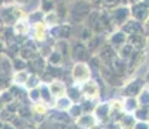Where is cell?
I'll list each match as a JSON object with an SVG mask.
<instances>
[{"label":"cell","instance_id":"cell-33","mask_svg":"<svg viewBox=\"0 0 149 129\" xmlns=\"http://www.w3.org/2000/svg\"><path fill=\"white\" fill-rule=\"evenodd\" d=\"M43 80H40L39 75H35V74H31L30 77H29L27 83L25 84V89L31 90V89H35V88H39V85L42 84Z\"/></svg>","mask_w":149,"mask_h":129},{"label":"cell","instance_id":"cell-44","mask_svg":"<svg viewBox=\"0 0 149 129\" xmlns=\"http://www.w3.org/2000/svg\"><path fill=\"white\" fill-rule=\"evenodd\" d=\"M92 129H107V127H105V124H96Z\"/></svg>","mask_w":149,"mask_h":129},{"label":"cell","instance_id":"cell-22","mask_svg":"<svg viewBox=\"0 0 149 129\" xmlns=\"http://www.w3.org/2000/svg\"><path fill=\"white\" fill-rule=\"evenodd\" d=\"M44 18H45V14L43 13L40 9L34 10V12L29 13L26 16V19L29 21V23L31 25V27L35 25H39V23H44Z\"/></svg>","mask_w":149,"mask_h":129},{"label":"cell","instance_id":"cell-47","mask_svg":"<svg viewBox=\"0 0 149 129\" xmlns=\"http://www.w3.org/2000/svg\"><path fill=\"white\" fill-rule=\"evenodd\" d=\"M87 1H90V3H91V4H92V3H93V1H96V0H87ZM99 1H100V3H101V0H99Z\"/></svg>","mask_w":149,"mask_h":129},{"label":"cell","instance_id":"cell-9","mask_svg":"<svg viewBox=\"0 0 149 129\" xmlns=\"http://www.w3.org/2000/svg\"><path fill=\"white\" fill-rule=\"evenodd\" d=\"M79 87H81L84 98L100 99V85L96 80L91 79V80H88V81H86L84 84L79 85Z\"/></svg>","mask_w":149,"mask_h":129},{"label":"cell","instance_id":"cell-42","mask_svg":"<svg viewBox=\"0 0 149 129\" xmlns=\"http://www.w3.org/2000/svg\"><path fill=\"white\" fill-rule=\"evenodd\" d=\"M126 5H132V4H136V3H140L143 0H123Z\"/></svg>","mask_w":149,"mask_h":129},{"label":"cell","instance_id":"cell-15","mask_svg":"<svg viewBox=\"0 0 149 129\" xmlns=\"http://www.w3.org/2000/svg\"><path fill=\"white\" fill-rule=\"evenodd\" d=\"M39 90H40V97H42V102L45 103L49 108H53L54 107V103H56V98L52 96L51 93V89H49V85L48 83L45 81H42V84L39 85Z\"/></svg>","mask_w":149,"mask_h":129},{"label":"cell","instance_id":"cell-32","mask_svg":"<svg viewBox=\"0 0 149 129\" xmlns=\"http://www.w3.org/2000/svg\"><path fill=\"white\" fill-rule=\"evenodd\" d=\"M135 119L137 121H141V123H149V108H145V107H140L135 111L134 114Z\"/></svg>","mask_w":149,"mask_h":129},{"label":"cell","instance_id":"cell-17","mask_svg":"<svg viewBox=\"0 0 149 129\" xmlns=\"http://www.w3.org/2000/svg\"><path fill=\"white\" fill-rule=\"evenodd\" d=\"M148 36L147 35H134L128 36V44H131L135 50H145L148 47Z\"/></svg>","mask_w":149,"mask_h":129},{"label":"cell","instance_id":"cell-28","mask_svg":"<svg viewBox=\"0 0 149 129\" xmlns=\"http://www.w3.org/2000/svg\"><path fill=\"white\" fill-rule=\"evenodd\" d=\"M62 59H64V56H62V54L60 53L56 48H54V50L51 53V56L47 58V62H48V65H49V66H53V67H60Z\"/></svg>","mask_w":149,"mask_h":129},{"label":"cell","instance_id":"cell-24","mask_svg":"<svg viewBox=\"0 0 149 129\" xmlns=\"http://www.w3.org/2000/svg\"><path fill=\"white\" fill-rule=\"evenodd\" d=\"M119 124H121L122 129H134L137 124V120L135 119L134 114H125L122 119L119 120Z\"/></svg>","mask_w":149,"mask_h":129},{"label":"cell","instance_id":"cell-12","mask_svg":"<svg viewBox=\"0 0 149 129\" xmlns=\"http://www.w3.org/2000/svg\"><path fill=\"white\" fill-rule=\"evenodd\" d=\"M127 41H128V36L126 35L125 32H123L121 28H118V30H114L113 32L109 35V38H108V43L117 52L121 49L122 47H125V45L127 44Z\"/></svg>","mask_w":149,"mask_h":129},{"label":"cell","instance_id":"cell-5","mask_svg":"<svg viewBox=\"0 0 149 129\" xmlns=\"http://www.w3.org/2000/svg\"><path fill=\"white\" fill-rule=\"evenodd\" d=\"M109 16H110L113 26L118 30V28H121L128 19H131L130 5H121V7L116 8V9H113V10H109Z\"/></svg>","mask_w":149,"mask_h":129},{"label":"cell","instance_id":"cell-11","mask_svg":"<svg viewBox=\"0 0 149 129\" xmlns=\"http://www.w3.org/2000/svg\"><path fill=\"white\" fill-rule=\"evenodd\" d=\"M121 30L126 34L127 36H134V35H145V27L144 23L136 21V19H128L125 25L121 27Z\"/></svg>","mask_w":149,"mask_h":129},{"label":"cell","instance_id":"cell-3","mask_svg":"<svg viewBox=\"0 0 149 129\" xmlns=\"http://www.w3.org/2000/svg\"><path fill=\"white\" fill-rule=\"evenodd\" d=\"M70 75L74 84L82 85L86 81L92 79V71H91L90 65L86 63V62H74Z\"/></svg>","mask_w":149,"mask_h":129},{"label":"cell","instance_id":"cell-18","mask_svg":"<svg viewBox=\"0 0 149 129\" xmlns=\"http://www.w3.org/2000/svg\"><path fill=\"white\" fill-rule=\"evenodd\" d=\"M66 97H69L73 103H81L83 99H84V96H83V93H82L81 87H79V85H77V84L68 85Z\"/></svg>","mask_w":149,"mask_h":129},{"label":"cell","instance_id":"cell-4","mask_svg":"<svg viewBox=\"0 0 149 129\" xmlns=\"http://www.w3.org/2000/svg\"><path fill=\"white\" fill-rule=\"evenodd\" d=\"M148 85L147 79L144 77H134L130 81H127L122 88V94L123 97H134V98H137L140 93L143 92L145 87Z\"/></svg>","mask_w":149,"mask_h":129},{"label":"cell","instance_id":"cell-14","mask_svg":"<svg viewBox=\"0 0 149 129\" xmlns=\"http://www.w3.org/2000/svg\"><path fill=\"white\" fill-rule=\"evenodd\" d=\"M49 85V89L52 96L56 99L62 98V97H66V92H68V85L64 83V80H60V79H54L52 81L48 83Z\"/></svg>","mask_w":149,"mask_h":129},{"label":"cell","instance_id":"cell-25","mask_svg":"<svg viewBox=\"0 0 149 129\" xmlns=\"http://www.w3.org/2000/svg\"><path fill=\"white\" fill-rule=\"evenodd\" d=\"M100 99H90V98H84L81 102V106L83 108V112L84 114H93L96 106L99 105Z\"/></svg>","mask_w":149,"mask_h":129},{"label":"cell","instance_id":"cell-43","mask_svg":"<svg viewBox=\"0 0 149 129\" xmlns=\"http://www.w3.org/2000/svg\"><path fill=\"white\" fill-rule=\"evenodd\" d=\"M144 27H145V35L149 38V18H148V21L144 23Z\"/></svg>","mask_w":149,"mask_h":129},{"label":"cell","instance_id":"cell-26","mask_svg":"<svg viewBox=\"0 0 149 129\" xmlns=\"http://www.w3.org/2000/svg\"><path fill=\"white\" fill-rule=\"evenodd\" d=\"M73 105L74 103L71 102V99L69 98V97H62V98L56 99V103H54L53 108H56V110H58V111H66L68 112Z\"/></svg>","mask_w":149,"mask_h":129},{"label":"cell","instance_id":"cell-31","mask_svg":"<svg viewBox=\"0 0 149 129\" xmlns=\"http://www.w3.org/2000/svg\"><path fill=\"white\" fill-rule=\"evenodd\" d=\"M13 62V68H14V72H18V71H25L29 70V62L25 61L24 58L21 57H16V58H12Z\"/></svg>","mask_w":149,"mask_h":129},{"label":"cell","instance_id":"cell-2","mask_svg":"<svg viewBox=\"0 0 149 129\" xmlns=\"http://www.w3.org/2000/svg\"><path fill=\"white\" fill-rule=\"evenodd\" d=\"M27 14H25V10H22L16 4H7L3 5L1 10V21L3 25L7 27H13L19 19L25 18Z\"/></svg>","mask_w":149,"mask_h":129},{"label":"cell","instance_id":"cell-34","mask_svg":"<svg viewBox=\"0 0 149 129\" xmlns=\"http://www.w3.org/2000/svg\"><path fill=\"white\" fill-rule=\"evenodd\" d=\"M44 23L48 28H52L54 26H57L60 23V18L57 16L56 12H52V13H48L45 14V18H44Z\"/></svg>","mask_w":149,"mask_h":129},{"label":"cell","instance_id":"cell-21","mask_svg":"<svg viewBox=\"0 0 149 129\" xmlns=\"http://www.w3.org/2000/svg\"><path fill=\"white\" fill-rule=\"evenodd\" d=\"M123 111L126 114H135V111L139 108V102L137 98L134 97H123Z\"/></svg>","mask_w":149,"mask_h":129},{"label":"cell","instance_id":"cell-20","mask_svg":"<svg viewBox=\"0 0 149 129\" xmlns=\"http://www.w3.org/2000/svg\"><path fill=\"white\" fill-rule=\"evenodd\" d=\"M75 123L79 127H82L83 129H92L96 124H99L96 117L93 116V114H83Z\"/></svg>","mask_w":149,"mask_h":129},{"label":"cell","instance_id":"cell-46","mask_svg":"<svg viewBox=\"0 0 149 129\" xmlns=\"http://www.w3.org/2000/svg\"><path fill=\"white\" fill-rule=\"evenodd\" d=\"M145 79H147V83L149 84V71H148V74H147V77H145Z\"/></svg>","mask_w":149,"mask_h":129},{"label":"cell","instance_id":"cell-39","mask_svg":"<svg viewBox=\"0 0 149 129\" xmlns=\"http://www.w3.org/2000/svg\"><path fill=\"white\" fill-rule=\"evenodd\" d=\"M134 129H149V123H141V121H137V124L135 125Z\"/></svg>","mask_w":149,"mask_h":129},{"label":"cell","instance_id":"cell-45","mask_svg":"<svg viewBox=\"0 0 149 129\" xmlns=\"http://www.w3.org/2000/svg\"><path fill=\"white\" fill-rule=\"evenodd\" d=\"M26 129H39V128H38V125H33V124H30Z\"/></svg>","mask_w":149,"mask_h":129},{"label":"cell","instance_id":"cell-40","mask_svg":"<svg viewBox=\"0 0 149 129\" xmlns=\"http://www.w3.org/2000/svg\"><path fill=\"white\" fill-rule=\"evenodd\" d=\"M13 3L16 5H18V7H21V5H26L30 3V0H13Z\"/></svg>","mask_w":149,"mask_h":129},{"label":"cell","instance_id":"cell-27","mask_svg":"<svg viewBox=\"0 0 149 129\" xmlns=\"http://www.w3.org/2000/svg\"><path fill=\"white\" fill-rule=\"evenodd\" d=\"M134 53H135V48H134L131 44H128V43H127L125 47H122L121 49L118 50V57L121 59H123V61L128 62V59L132 57Z\"/></svg>","mask_w":149,"mask_h":129},{"label":"cell","instance_id":"cell-23","mask_svg":"<svg viewBox=\"0 0 149 129\" xmlns=\"http://www.w3.org/2000/svg\"><path fill=\"white\" fill-rule=\"evenodd\" d=\"M30 75H31V72L29 70L14 72V75H13V84L19 85V87H24L25 88V84L27 83V80H29V77H30Z\"/></svg>","mask_w":149,"mask_h":129},{"label":"cell","instance_id":"cell-41","mask_svg":"<svg viewBox=\"0 0 149 129\" xmlns=\"http://www.w3.org/2000/svg\"><path fill=\"white\" fill-rule=\"evenodd\" d=\"M1 129H16V128H14V125L12 123H3Z\"/></svg>","mask_w":149,"mask_h":129},{"label":"cell","instance_id":"cell-49","mask_svg":"<svg viewBox=\"0 0 149 129\" xmlns=\"http://www.w3.org/2000/svg\"><path fill=\"white\" fill-rule=\"evenodd\" d=\"M144 1H145V3H147V4H148V5H149V0H144Z\"/></svg>","mask_w":149,"mask_h":129},{"label":"cell","instance_id":"cell-8","mask_svg":"<svg viewBox=\"0 0 149 129\" xmlns=\"http://www.w3.org/2000/svg\"><path fill=\"white\" fill-rule=\"evenodd\" d=\"M111 115V108L109 101H100L99 105L96 106L95 111H93V116L96 117L99 124H105L110 120Z\"/></svg>","mask_w":149,"mask_h":129},{"label":"cell","instance_id":"cell-1","mask_svg":"<svg viewBox=\"0 0 149 129\" xmlns=\"http://www.w3.org/2000/svg\"><path fill=\"white\" fill-rule=\"evenodd\" d=\"M92 5H91L90 1L87 0H78V1L71 3V7L69 8V17L68 21L70 22H75V23H79V22H86L87 17L92 12Z\"/></svg>","mask_w":149,"mask_h":129},{"label":"cell","instance_id":"cell-7","mask_svg":"<svg viewBox=\"0 0 149 129\" xmlns=\"http://www.w3.org/2000/svg\"><path fill=\"white\" fill-rule=\"evenodd\" d=\"M131 9V18L136 19V21L141 22V23H145L149 18V5L143 0L140 3H136V4L130 5Z\"/></svg>","mask_w":149,"mask_h":129},{"label":"cell","instance_id":"cell-6","mask_svg":"<svg viewBox=\"0 0 149 129\" xmlns=\"http://www.w3.org/2000/svg\"><path fill=\"white\" fill-rule=\"evenodd\" d=\"M70 56L75 62H86V63H88V61L92 58V53L88 49L87 44L82 43V40L77 43L74 47H71Z\"/></svg>","mask_w":149,"mask_h":129},{"label":"cell","instance_id":"cell-29","mask_svg":"<svg viewBox=\"0 0 149 129\" xmlns=\"http://www.w3.org/2000/svg\"><path fill=\"white\" fill-rule=\"evenodd\" d=\"M39 9L44 14L54 12V10H56V0H40Z\"/></svg>","mask_w":149,"mask_h":129},{"label":"cell","instance_id":"cell-38","mask_svg":"<svg viewBox=\"0 0 149 129\" xmlns=\"http://www.w3.org/2000/svg\"><path fill=\"white\" fill-rule=\"evenodd\" d=\"M61 129H83L82 127H79L78 124H77L75 121H73V123H70V124H66V125H62V128Z\"/></svg>","mask_w":149,"mask_h":129},{"label":"cell","instance_id":"cell-10","mask_svg":"<svg viewBox=\"0 0 149 129\" xmlns=\"http://www.w3.org/2000/svg\"><path fill=\"white\" fill-rule=\"evenodd\" d=\"M49 36V28L45 26V23H39L31 27V32H30V39H33L34 41H36L38 44L45 43L48 40Z\"/></svg>","mask_w":149,"mask_h":129},{"label":"cell","instance_id":"cell-48","mask_svg":"<svg viewBox=\"0 0 149 129\" xmlns=\"http://www.w3.org/2000/svg\"><path fill=\"white\" fill-rule=\"evenodd\" d=\"M66 1H69V3H74V1H78V0H66Z\"/></svg>","mask_w":149,"mask_h":129},{"label":"cell","instance_id":"cell-13","mask_svg":"<svg viewBox=\"0 0 149 129\" xmlns=\"http://www.w3.org/2000/svg\"><path fill=\"white\" fill-rule=\"evenodd\" d=\"M47 117L53 120V121H56L57 124H60V125H66V124H70V123L74 121V120L71 119V116L69 115V112H66V111H58V110H56V108H49Z\"/></svg>","mask_w":149,"mask_h":129},{"label":"cell","instance_id":"cell-16","mask_svg":"<svg viewBox=\"0 0 149 129\" xmlns=\"http://www.w3.org/2000/svg\"><path fill=\"white\" fill-rule=\"evenodd\" d=\"M145 57H147V53L145 50H135V53L132 54L130 59H128V74H131L132 71H135L140 65H143V62L145 61Z\"/></svg>","mask_w":149,"mask_h":129},{"label":"cell","instance_id":"cell-36","mask_svg":"<svg viewBox=\"0 0 149 129\" xmlns=\"http://www.w3.org/2000/svg\"><path fill=\"white\" fill-rule=\"evenodd\" d=\"M38 128L39 129H61L62 125L57 124L56 121H53V120H51V119H48V117H47V119H45L42 124L38 125Z\"/></svg>","mask_w":149,"mask_h":129},{"label":"cell","instance_id":"cell-37","mask_svg":"<svg viewBox=\"0 0 149 129\" xmlns=\"http://www.w3.org/2000/svg\"><path fill=\"white\" fill-rule=\"evenodd\" d=\"M29 99L31 101V103H38V102H42L40 90H39V88H35V89L29 90Z\"/></svg>","mask_w":149,"mask_h":129},{"label":"cell","instance_id":"cell-30","mask_svg":"<svg viewBox=\"0 0 149 129\" xmlns=\"http://www.w3.org/2000/svg\"><path fill=\"white\" fill-rule=\"evenodd\" d=\"M137 102H139L140 107L149 108V85H147L141 93L137 96Z\"/></svg>","mask_w":149,"mask_h":129},{"label":"cell","instance_id":"cell-35","mask_svg":"<svg viewBox=\"0 0 149 129\" xmlns=\"http://www.w3.org/2000/svg\"><path fill=\"white\" fill-rule=\"evenodd\" d=\"M68 112H69V115L71 116V119H73L74 121H77V120H78L79 117L84 114V112H83V108H82L81 103H74Z\"/></svg>","mask_w":149,"mask_h":129},{"label":"cell","instance_id":"cell-19","mask_svg":"<svg viewBox=\"0 0 149 129\" xmlns=\"http://www.w3.org/2000/svg\"><path fill=\"white\" fill-rule=\"evenodd\" d=\"M13 30L16 32V35H21V36H29L30 38V32H31V25L29 23V21L26 19V17L22 19H19L16 25L13 26Z\"/></svg>","mask_w":149,"mask_h":129},{"label":"cell","instance_id":"cell-50","mask_svg":"<svg viewBox=\"0 0 149 129\" xmlns=\"http://www.w3.org/2000/svg\"><path fill=\"white\" fill-rule=\"evenodd\" d=\"M148 85H149V84H148Z\"/></svg>","mask_w":149,"mask_h":129}]
</instances>
